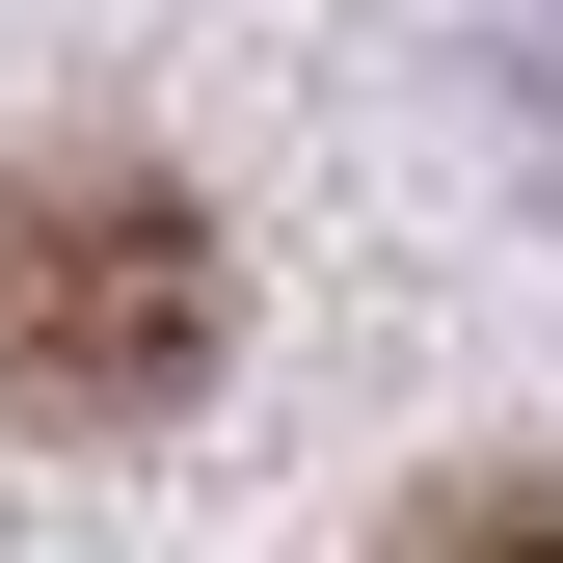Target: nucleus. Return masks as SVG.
<instances>
[{
    "label": "nucleus",
    "mask_w": 563,
    "mask_h": 563,
    "mask_svg": "<svg viewBox=\"0 0 563 563\" xmlns=\"http://www.w3.org/2000/svg\"><path fill=\"white\" fill-rule=\"evenodd\" d=\"M216 322L242 268L162 162H0V430H162Z\"/></svg>",
    "instance_id": "1"
},
{
    "label": "nucleus",
    "mask_w": 563,
    "mask_h": 563,
    "mask_svg": "<svg viewBox=\"0 0 563 563\" xmlns=\"http://www.w3.org/2000/svg\"><path fill=\"white\" fill-rule=\"evenodd\" d=\"M376 563H563V456H456L430 510H402Z\"/></svg>",
    "instance_id": "2"
}]
</instances>
